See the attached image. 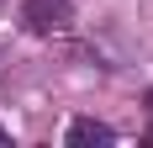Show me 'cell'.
Returning a JSON list of instances; mask_svg holds the SVG:
<instances>
[{
    "instance_id": "1",
    "label": "cell",
    "mask_w": 153,
    "mask_h": 148,
    "mask_svg": "<svg viewBox=\"0 0 153 148\" xmlns=\"http://www.w3.org/2000/svg\"><path fill=\"white\" fill-rule=\"evenodd\" d=\"M21 21H27V32H37V37H53V32H63L74 21V0H27V5H21Z\"/></svg>"
},
{
    "instance_id": "2",
    "label": "cell",
    "mask_w": 153,
    "mask_h": 148,
    "mask_svg": "<svg viewBox=\"0 0 153 148\" xmlns=\"http://www.w3.org/2000/svg\"><path fill=\"white\" fill-rule=\"evenodd\" d=\"M106 148V143H116V132H111L106 122H95V117H79L74 127H69V148Z\"/></svg>"
},
{
    "instance_id": "3",
    "label": "cell",
    "mask_w": 153,
    "mask_h": 148,
    "mask_svg": "<svg viewBox=\"0 0 153 148\" xmlns=\"http://www.w3.org/2000/svg\"><path fill=\"white\" fill-rule=\"evenodd\" d=\"M0 143H11V138H5V132H0Z\"/></svg>"
}]
</instances>
